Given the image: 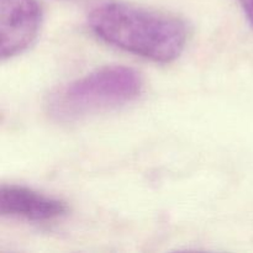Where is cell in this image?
<instances>
[{"label":"cell","instance_id":"cell-1","mask_svg":"<svg viewBox=\"0 0 253 253\" xmlns=\"http://www.w3.org/2000/svg\"><path fill=\"white\" fill-rule=\"evenodd\" d=\"M89 25L106 43L158 63L177 59L188 39L182 20L124 1L96 5L89 14Z\"/></svg>","mask_w":253,"mask_h":253},{"label":"cell","instance_id":"cell-2","mask_svg":"<svg viewBox=\"0 0 253 253\" xmlns=\"http://www.w3.org/2000/svg\"><path fill=\"white\" fill-rule=\"evenodd\" d=\"M142 89V78L135 69L103 67L54 91L47 109L54 120L74 123L126 105L136 100Z\"/></svg>","mask_w":253,"mask_h":253},{"label":"cell","instance_id":"cell-3","mask_svg":"<svg viewBox=\"0 0 253 253\" xmlns=\"http://www.w3.org/2000/svg\"><path fill=\"white\" fill-rule=\"evenodd\" d=\"M42 10L37 0H0V54L2 59L24 52L37 37Z\"/></svg>","mask_w":253,"mask_h":253},{"label":"cell","instance_id":"cell-4","mask_svg":"<svg viewBox=\"0 0 253 253\" xmlns=\"http://www.w3.org/2000/svg\"><path fill=\"white\" fill-rule=\"evenodd\" d=\"M66 203L19 185H2L0 214L30 221H51L67 212Z\"/></svg>","mask_w":253,"mask_h":253},{"label":"cell","instance_id":"cell-5","mask_svg":"<svg viewBox=\"0 0 253 253\" xmlns=\"http://www.w3.org/2000/svg\"><path fill=\"white\" fill-rule=\"evenodd\" d=\"M239 1L246 15V19L249 20L250 25L253 29V0H239Z\"/></svg>","mask_w":253,"mask_h":253}]
</instances>
